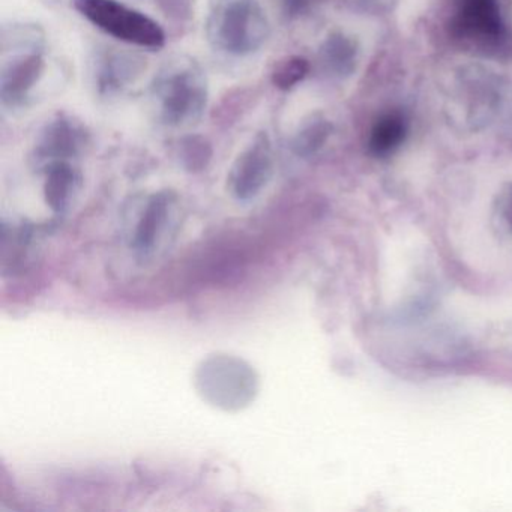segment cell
Returning a JSON list of instances; mask_svg holds the SVG:
<instances>
[{
    "mask_svg": "<svg viewBox=\"0 0 512 512\" xmlns=\"http://www.w3.org/2000/svg\"><path fill=\"white\" fill-rule=\"evenodd\" d=\"M274 167L271 140L266 133L257 134L233 164L230 182L238 196L250 197L268 182Z\"/></svg>",
    "mask_w": 512,
    "mask_h": 512,
    "instance_id": "obj_8",
    "label": "cell"
},
{
    "mask_svg": "<svg viewBox=\"0 0 512 512\" xmlns=\"http://www.w3.org/2000/svg\"><path fill=\"white\" fill-rule=\"evenodd\" d=\"M151 97L161 124L170 128L193 127L208 106L205 71L187 56L170 59L152 80Z\"/></svg>",
    "mask_w": 512,
    "mask_h": 512,
    "instance_id": "obj_1",
    "label": "cell"
},
{
    "mask_svg": "<svg viewBox=\"0 0 512 512\" xmlns=\"http://www.w3.org/2000/svg\"><path fill=\"white\" fill-rule=\"evenodd\" d=\"M308 70H310V65L304 58L290 56V58L281 59L272 70V83L281 91H289L305 79Z\"/></svg>",
    "mask_w": 512,
    "mask_h": 512,
    "instance_id": "obj_10",
    "label": "cell"
},
{
    "mask_svg": "<svg viewBox=\"0 0 512 512\" xmlns=\"http://www.w3.org/2000/svg\"><path fill=\"white\" fill-rule=\"evenodd\" d=\"M452 28L457 37L484 46L500 43L506 34L497 0H458Z\"/></svg>",
    "mask_w": 512,
    "mask_h": 512,
    "instance_id": "obj_7",
    "label": "cell"
},
{
    "mask_svg": "<svg viewBox=\"0 0 512 512\" xmlns=\"http://www.w3.org/2000/svg\"><path fill=\"white\" fill-rule=\"evenodd\" d=\"M35 140L34 160L52 164L79 157L88 148L91 134L82 122L61 113L41 128Z\"/></svg>",
    "mask_w": 512,
    "mask_h": 512,
    "instance_id": "obj_6",
    "label": "cell"
},
{
    "mask_svg": "<svg viewBox=\"0 0 512 512\" xmlns=\"http://www.w3.org/2000/svg\"><path fill=\"white\" fill-rule=\"evenodd\" d=\"M205 32L215 50L244 58L265 46L271 23L259 0H211Z\"/></svg>",
    "mask_w": 512,
    "mask_h": 512,
    "instance_id": "obj_2",
    "label": "cell"
},
{
    "mask_svg": "<svg viewBox=\"0 0 512 512\" xmlns=\"http://www.w3.org/2000/svg\"><path fill=\"white\" fill-rule=\"evenodd\" d=\"M353 49L340 35L328 38L320 49V61L332 73H346L352 62Z\"/></svg>",
    "mask_w": 512,
    "mask_h": 512,
    "instance_id": "obj_11",
    "label": "cell"
},
{
    "mask_svg": "<svg viewBox=\"0 0 512 512\" xmlns=\"http://www.w3.org/2000/svg\"><path fill=\"white\" fill-rule=\"evenodd\" d=\"M329 128L325 121L313 119L307 122L298 133L293 136L292 149L298 155H310L316 152L328 137Z\"/></svg>",
    "mask_w": 512,
    "mask_h": 512,
    "instance_id": "obj_12",
    "label": "cell"
},
{
    "mask_svg": "<svg viewBox=\"0 0 512 512\" xmlns=\"http://www.w3.org/2000/svg\"><path fill=\"white\" fill-rule=\"evenodd\" d=\"M4 41L11 43L0 68V100L7 109H19L31 100L46 71L43 37L35 28L20 29Z\"/></svg>",
    "mask_w": 512,
    "mask_h": 512,
    "instance_id": "obj_3",
    "label": "cell"
},
{
    "mask_svg": "<svg viewBox=\"0 0 512 512\" xmlns=\"http://www.w3.org/2000/svg\"><path fill=\"white\" fill-rule=\"evenodd\" d=\"M179 157L190 167H203L211 158V145L202 136L182 137L178 146Z\"/></svg>",
    "mask_w": 512,
    "mask_h": 512,
    "instance_id": "obj_13",
    "label": "cell"
},
{
    "mask_svg": "<svg viewBox=\"0 0 512 512\" xmlns=\"http://www.w3.org/2000/svg\"><path fill=\"white\" fill-rule=\"evenodd\" d=\"M407 133V122L398 112L382 116L371 130L370 149L374 155L391 154L403 143Z\"/></svg>",
    "mask_w": 512,
    "mask_h": 512,
    "instance_id": "obj_9",
    "label": "cell"
},
{
    "mask_svg": "<svg viewBox=\"0 0 512 512\" xmlns=\"http://www.w3.org/2000/svg\"><path fill=\"white\" fill-rule=\"evenodd\" d=\"M155 4L166 16L178 20L188 19L193 11V0H155Z\"/></svg>",
    "mask_w": 512,
    "mask_h": 512,
    "instance_id": "obj_14",
    "label": "cell"
},
{
    "mask_svg": "<svg viewBox=\"0 0 512 512\" xmlns=\"http://www.w3.org/2000/svg\"><path fill=\"white\" fill-rule=\"evenodd\" d=\"M146 70V61L136 53L100 46L89 58V82L95 95L104 100L124 94Z\"/></svg>",
    "mask_w": 512,
    "mask_h": 512,
    "instance_id": "obj_5",
    "label": "cell"
},
{
    "mask_svg": "<svg viewBox=\"0 0 512 512\" xmlns=\"http://www.w3.org/2000/svg\"><path fill=\"white\" fill-rule=\"evenodd\" d=\"M73 7L95 28L122 43L151 50L166 44L160 23L119 0H73Z\"/></svg>",
    "mask_w": 512,
    "mask_h": 512,
    "instance_id": "obj_4",
    "label": "cell"
}]
</instances>
